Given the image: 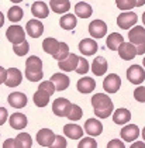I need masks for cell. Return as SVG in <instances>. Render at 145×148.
<instances>
[{"instance_id":"cell-1","label":"cell","mask_w":145,"mask_h":148,"mask_svg":"<svg viewBox=\"0 0 145 148\" xmlns=\"http://www.w3.org/2000/svg\"><path fill=\"white\" fill-rule=\"evenodd\" d=\"M92 106L94 109V114L99 119H107L114 110L111 99L104 93H96L92 96Z\"/></svg>"},{"instance_id":"cell-2","label":"cell","mask_w":145,"mask_h":148,"mask_svg":"<svg viewBox=\"0 0 145 148\" xmlns=\"http://www.w3.org/2000/svg\"><path fill=\"white\" fill-rule=\"evenodd\" d=\"M70 109H72V103L65 97H58L52 103V112L58 117H68Z\"/></svg>"},{"instance_id":"cell-3","label":"cell","mask_w":145,"mask_h":148,"mask_svg":"<svg viewBox=\"0 0 145 148\" xmlns=\"http://www.w3.org/2000/svg\"><path fill=\"white\" fill-rule=\"evenodd\" d=\"M127 79L133 85H141L145 80V69L140 65H131L127 69Z\"/></svg>"},{"instance_id":"cell-4","label":"cell","mask_w":145,"mask_h":148,"mask_svg":"<svg viewBox=\"0 0 145 148\" xmlns=\"http://www.w3.org/2000/svg\"><path fill=\"white\" fill-rule=\"evenodd\" d=\"M6 37L11 44H21L23 41H25V31L20 25H10L6 31Z\"/></svg>"},{"instance_id":"cell-5","label":"cell","mask_w":145,"mask_h":148,"mask_svg":"<svg viewBox=\"0 0 145 148\" xmlns=\"http://www.w3.org/2000/svg\"><path fill=\"white\" fill-rule=\"evenodd\" d=\"M137 21H138V17L133 12H124L117 17V25L123 30H128V28L134 27Z\"/></svg>"},{"instance_id":"cell-6","label":"cell","mask_w":145,"mask_h":148,"mask_svg":"<svg viewBox=\"0 0 145 148\" xmlns=\"http://www.w3.org/2000/svg\"><path fill=\"white\" fill-rule=\"evenodd\" d=\"M55 134L52 130L49 128H42L37 133V143L41 147H52L54 141H55Z\"/></svg>"},{"instance_id":"cell-7","label":"cell","mask_w":145,"mask_h":148,"mask_svg":"<svg viewBox=\"0 0 145 148\" xmlns=\"http://www.w3.org/2000/svg\"><path fill=\"white\" fill-rule=\"evenodd\" d=\"M121 86V79L118 75L116 73H110L106 76V79L103 80V89L107 93H116Z\"/></svg>"},{"instance_id":"cell-8","label":"cell","mask_w":145,"mask_h":148,"mask_svg":"<svg viewBox=\"0 0 145 148\" xmlns=\"http://www.w3.org/2000/svg\"><path fill=\"white\" fill-rule=\"evenodd\" d=\"M118 55L123 58L124 61H131L134 59L135 55H137V47L133 44V42H121L118 49H117Z\"/></svg>"},{"instance_id":"cell-9","label":"cell","mask_w":145,"mask_h":148,"mask_svg":"<svg viewBox=\"0 0 145 148\" xmlns=\"http://www.w3.org/2000/svg\"><path fill=\"white\" fill-rule=\"evenodd\" d=\"M78 64H79V57L75 55V54H69L65 59L58 61V66L64 72H72V71H75V69L78 68Z\"/></svg>"},{"instance_id":"cell-10","label":"cell","mask_w":145,"mask_h":148,"mask_svg":"<svg viewBox=\"0 0 145 148\" xmlns=\"http://www.w3.org/2000/svg\"><path fill=\"white\" fill-rule=\"evenodd\" d=\"M7 102H9V104H10L11 107H14V109H23V107L27 106L28 99H27V96H25L24 93H21V92H13V93L9 95Z\"/></svg>"},{"instance_id":"cell-11","label":"cell","mask_w":145,"mask_h":148,"mask_svg":"<svg viewBox=\"0 0 145 148\" xmlns=\"http://www.w3.org/2000/svg\"><path fill=\"white\" fill-rule=\"evenodd\" d=\"M25 30H27V34L30 35L31 38H38L44 33V24L41 23L38 18H33V20H30L27 23Z\"/></svg>"},{"instance_id":"cell-12","label":"cell","mask_w":145,"mask_h":148,"mask_svg":"<svg viewBox=\"0 0 145 148\" xmlns=\"http://www.w3.org/2000/svg\"><path fill=\"white\" fill-rule=\"evenodd\" d=\"M89 33L93 38H103L107 33V25L103 20H94L89 24Z\"/></svg>"},{"instance_id":"cell-13","label":"cell","mask_w":145,"mask_h":148,"mask_svg":"<svg viewBox=\"0 0 145 148\" xmlns=\"http://www.w3.org/2000/svg\"><path fill=\"white\" fill-rule=\"evenodd\" d=\"M128 40L134 45H140L145 42V28L141 25H135L128 31Z\"/></svg>"},{"instance_id":"cell-14","label":"cell","mask_w":145,"mask_h":148,"mask_svg":"<svg viewBox=\"0 0 145 148\" xmlns=\"http://www.w3.org/2000/svg\"><path fill=\"white\" fill-rule=\"evenodd\" d=\"M79 51L89 57V55H94V52L97 51V42L92 38H83L80 42H79Z\"/></svg>"},{"instance_id":"cell-15","label":"cell","mask_w":145,"mask_h":148,"mask_svg":"<svg viewBox=\"0 0 145 148\" xmlns=\"http://www.w3.org/2000/svg\"><path fill=\"white\" fill-rule=\"evenodd\" d=\"M85 131L92 137H97L103 133V124L97 119H89L85 123Z\"/></svg>"},{"instance_id":"cell-16","label":"cell","mask_w":145,"mask_h":148,"mask_svg":"<svg viewBox=\"0 0 145 148\" xmlns=\"http://www.w3.org/2000/svg\"><path fill=\"white\" fill-rule=\"evenodd\" d=\"M21 79H23V75L21 72L18 71L17 68H9L7 69V79H6V85L9 88H16L21 83Z\"/></svg>"},{"instance_id":"cell-17","label":"cell","mask_w":145,"mask_h":148,"mask_svg":"<svg viewBox=\"0 0 145 148\" xmlns=\"http://www.w3.org/2000/svg\"><path fill=\"white\" fill-rule=\"evenodd\" d=\"M78 90L80 93H83V95H86V93H92V92L94 90V88H96V82L93 78H90V76H83V78H80L78 80Z\"/></svg>"},{"instance_id":"cell-18","label":"cell","mask_w":145,"mask_h":148,"mask_svg":"<svg viewBox=\"0 0 145 148\" xmlns=\"http://www.w3.org/2000/svg\"><path fill=\"white\" fill-rule=\"evenodd\" d=\"M107 68H109V64H107L106 58H103V57L94 58V61L92 62V72L96 76H103L106 73Z\"/></svg>"},{"instance_id":"cell-19","label":"cell","mask_w":145,"mask_h":148,"mask_svg":"<svg viewBox=\"0 0 145 148\" xmlns=\"http://www.w3.org/2000/svg\"><path fill=\"white\" fill-rule=\"evenodd\" d=\"M121 138L124 141H135L137 137L140 136V128L135 124H128L121 128Z\"/></svg>"},{"instance_id":"cell-20","label":"cell","mask_w":145,"mask_h":148,"mask_svg":"<svg viewBox=\"0 0 145 148\" xmlns=\"http://www.w3.org/2000/svg\"><path fill=\"white\" fill-rule=\"evenodd\" d=\"M9 121H10L11 128H14V130H23V128L27 127V123H28L27 116H24L23 113L11 114L10 119H9Z\"/></svg>"},{"instance_id":"cell-21","label":"cell","mask_w":145,"mask_h":148,"mask_svg":"<svg viewBox=\"0 0 145 148\" xmlns=\"http://www.w3.org/2000/svg\"><path fill=\"white\" fill-rule=\"evenodd\" d=\"M131 120V113L128 109H124V107H120L117 109L114 113H113V121L116 124H125Z\"/></svg>"},{"instance_id":"cell-22","label":"cell","mask_w":145,"mask_h":148,"mask_svg":"<svg viewBox=\"0 0 145 148\" xmlns=\"http://www.w3.org/2000/svg\"><path fill=\"white\" fill-rule=\"evenodd\" d=\"M83 128L78 124H66L64 125V134L72 140H79L83 136Z\"/></svg>"},{"instance_id":"cell-23","label":"cell","mask_w":145,"mask_h":148,"mask_svg":"<svg viewBox=\"0 0 145 148\" xmlns=\"http://www.w3.org/2000/svg\"><path fill=\"white\" fill-rule=\"evenodd\" d=\"M31 13L37 18H45L49 14V9H48V6L45 4L44 1H35L31 6Z\"/></svg>"},{"instance_id":"cell-24","label":"cell","mask_w":145,"mask_h":148,"mask_svg":"<svg viewBox=\"0 0 145 148\" xmlns=\"http://www.w3.org/2000/svg\"><path fill=\"white\" fill-rule=\"evenodd\" d=\"M51 80L54 82L55 89L58 92L65 90V89H68V86H69V78H68L65 73H54Z\"/></svg>"},{"instance_id":"cell-25","label":"cell","mask_w":145,"mask_h":148,"mask_svg":"<svg viewBox=\"0 0 145 148\" xmlns=\"http://www.w3.org/2000/svg\"><path fill=\"white\" fill-rule=\"evenodd\" d=\"M49 7L54 13L62 14V13H66L70 9V1L69 0H51Z\"/></svg>"},{"instance_id":"cell-26","label":"cell","mask_w":145,"mask_h":148,"mask_svg":"<svg viewBox=\"0 0 145 148\" xmlns=\"http://www.w3.org/2000/svg\"><path fill=\"white\" fill-rule=\"evenodd\" d=\"M92 6H89L88 3H85V1H79L78 4L75 6V14H76V17H80V18H89L90 16H92Z\"/></svg>"},{"instance_id":"cell-27","label":"cell","mask_w":145,"mask_h":148,"mask_svg":"<svg viewBox=\"0 0 145 148\" xmlns=\"http://www.w3.org/2000/svg\"><path fill=\"white\" fill-rule=\"evenodd\" d=\"M76 23H78V17L73 14H65L59 20V25L64 30H73L76 27Z\"/></svg>"},{"instance_id":"cell-28","label":"cell","mask_w":145,"mask_h":148,"mask_svg":"<svg viewBox=\"0 0 145 148\" xmlns=\"http://www.w3.org/2000/svg\"><path fill=\"white\" fill-rule=\"evenodd\" d=\"M59 45H61V42L58 40H55V38H51V37L45 38L42 41V49L47 54H51V55H54L56 51L59 49Z\"/></svg>"},{"instance_id":"cell-29","label":"cell","mask_w":145,"mask_h":148,"mask_svg":"<svg viewBox=\"0 0 145 148\" xmlns=\"http://www.w3.org/2000/svg\"><path fill=\"white\" fill-rule=\"evenodd\" d=\"M49 97H51V95L48 92L42 90V89H38L34 93V103L38 107H45L49 103Z\"/></svg>"},{"instance_id":"cell-30","label":"cell","mask_w":145,"mask_h":148,"mask_svg":"<svg viewBox=\"0 0 145 148\" xmlns=\"http://www.w3.org/2000/svg\"><path fill=\"white\" fill-rule=\"evenodd\" d=\"M25 71H30V72H37V71H42V61L35 55L27 58L25 61Z\"/></svg>"},{"instance_id":"cell-31","label":"cell","mask_w":145,"mask_h":148,"mask_svg":"<svg viewBox=\"0 0 145 148\" xmlns=\"http://www.w3.org/2000/svg\"><path fill=\"white\" fill-rule=\"evenodd\" d=\"M121 42H124L123 35L117 34V33H111L107 37V40H106V45H107V48H110L111 51H117Z\"/></svg>"},{"instance_id":"cell-32","label":"cell","mask_w":145,"mask_h":148,"mask_svg":"<svg viewBox=\"0 0 145 148\" xmlns=\"http://www.w3.org/2000/svg\"><path fill=\"white\" fill-rule=\"evenodd\" d=\"M33 145L31 136L27 133H20L16 137V148H30Z\"/></svg>"},{"instance_id":"cell-33","label":"cell","mask_w":145,"mask_h":148,"mask_svg":"<svg viewBox=\"0 0 145 148\" xmlns=\"http://www.w3.org/2000/svg\"><path fill=\"white\" fill-rule=\"evenodd\" d=\"M7 17H9V20H10L11 23H17V21H20L23 17H24L23 9L21 7H18V6H13V7L9 9V12H7Z\"/></svg>"},{"instance_id":"cell-34","label":"cell","mask_w":145,"mask_h":148,"mask_svg":"<svg viewBox=\"0 0 145 148\" xmlns=\"http://www.w3.org/2000/svg\"><path fill=\"white\" fill-rule=\"evenodd\" d=\"M69 54H70V52H69V47H68V44H66V42H61L59 49L56 51L52 57L55 58L56 61H62V59H65Z\"/></svg>"},{"instance_id":"cell-35","label":"cell","mask_w":145,"mask_h":148,"mask_svg":"<svg viewBox=\"0 0 145 148\" xmlns=\"http://www.w3.org/2000/svg\"><path fill=\"white\" fill-rule=\"evenodd\" d=\"M28 49H30V44H28L27 41H23L21 44H14V45H13V51H14V54H16V55H18V57H24V55H27Z\"/></svg>"},{"instance_id":"cell-36","label":"cell","mask_w":145,"mask_h":148,"mask_svg":"<svg viewBox=\"0 0 145 148\" xmlns=\"http://www.w3.org/2000/svg\"><path fill=\"white\" fill-rule=\"evenodd\" d=\"M116 4L123 12H128L133 7H137V1L135 0H116Z\"/></svg>"},{"instance_id":"cell-37","label":"cell","mask_w":145,"mask_h":148,"mask_svg":"<svg viewBox=\"0 0 145 148\" xmlns=\"http://www.w3.org/2000/svg\"><path fill=\"white\" fill-rule=\"evenodd\" d=\"M82 116H83L82 109L79 107L78 104H72V109H70V112L68 114V119L72 120V121H76V120H80V119H82Z\"/></svg>"},{"instance_id":"cell-38","label":"cell","mask_w":145,"mask_h":148,"mask_svg":"<svg viewBox=\"0 0 145 148\" xmlns=\"http://www.w3.org/2000/svg\"><path fill=\"white\" fill-rule=\"evenodd\" d=\"M78 147L79 148H96L97 147V143L94 141V138H92V136L86 137V138L83 137V138L79 141Z\"/></svg>"},{"instance_id":"cell-39","label":"cell","mask_w":145,"mask_h":148,"mask_svg":"<svg viewBox=\"0 0 145 148\" xmlns=\"http://www.w3.org/2000/svg\"><path fill=\"white\" fill-rule=\"evenodd\" d=\"M75 71H76V73H79V75H85V73H88V71H89V62H88L85 58H79L78 68L75 69Z\"/></svg>"},{"instance_id":"cell-40","label":"cell","mask_w":145,"mask_h":148,"mask_svg":"<svg viewBox=\"0 0 145 148\" xmlns=\"http://www.w3.org/2000/svg\"><path fill=\"white\" fill-rule=\"evenodd\" d=\"M38 89H42V90L48 92L51 96L55 93V85H54V82L52 80H44V82H41V85H40V88Z\"/></svg>"},{"instance_id":"cell-41","label":"cell","mask_w":145,"mask_h":148,"mask_svg":"<svg viewBox=\"0 0 145 148\" xmlns=\"http://www.w3.org/2000/svg\"><path fill=\"white\" fill-rule=\"evenodd\" d=\"M44 73L42 71H37V72H30V71H25V78L30 80V82H38V80L42 79Z\"/></svg>"},{"instance_id":"cell-42","label":"cell","mask_w":145,"mask_h":148,"mask_svg":"<svg viewBox=\"0 0 145 148\" xmlns=\"http://www.w3.org/2000/svg\"><path fill=\"white\" fill-rule=\"evenodd\" d=\"M134 97L137 102L145 103V86H138L134 90Z\"/></svg>"},{"instance_id":"cell-43","label":"cell","mask_w":145,"mask_h":148,"mask_svg":"<svg viewBox=\"0 0 145 148\" xmlns=\"http://www.w3.org/2000/svg\"><path fill=\"white\" fill-rule=\"evenodd\" d=\"M52 147L54 148H65L66 147V140H65V137L56 136L55 141H54V144H52Z\"/></svg>"},{"instance_id":"cell-44","label":"cell","mask_w":145,"mask_h":148,"mask_svg":"<svg viewBox=\"0 0 145 148\" xmlns=\"http://www.w3.org/2000/svg\"><path fill=\"white\" fill-rule=\"evenodd\" d=\"M107 148H125V144L120 140H111L109 144H107Z\"/></svg>"},{"instance_id":"cell-45","label":"cell","mask_w":145,"mask_h":148,"mask_svg":"<svg viewBox=\"0 0 145 148\" xmlns=\"http://www.w3.org/2000/svg\"><path fill=\"white\" fill-rule=\"evenodd\" d=\"M7 119H9V113H7V110H6L4 107H0V125L4 124Z\"/></svg>"},{"instance_id":"cell-46","label":"cell","mask_w":145,"mask_h":148,"mask_svg":"<svg viewBox=\"0 0 145 148\" xmlns=\"http://www.w3.org/2000/svg\"><path fill=\"white\" fill-rule=\"evenodd\" d=\"M3 148H16V138H9L3 143Z\"/></svg>"},{"instance_id":"cell-47","label":"cell","mask_w":145,"mask_h":148,"mask_svg":"<svg viewBox=\"0 0 145 148\" xmlns=\"http://www.w3.org/2000/svg\"><path fill=\"white\" fill-rule=\"evenodd\" d=\"M7 79V69H4L3 66H0V85L4 83Z\"/></svg>"},{"instance_id":"cell-48","label":"cell","mask_w":145,"mask_h":148,"mask_svg":"<svg viewBox=\"0 0 145 148\" xmlns=\"http://www.w3.org/2000/svg\"><path fill=\"white\" fill-rule=\"evenodd\" d=\"M142 54H145V42L137 45V55H142Z\"/></svg>"},{"instance_id":"cell-49","label":"cell","mask_w":145,"mask_h":148,"mask_svg":"<svg viewBox=\"0 0 145 148\" xmlns=\"http://www.w3.org/2000/svg\"><path fill=\"white\" fill-rule=\"evenodd\" d=\"M131 148H145V143H134Z\"/></svg>"},{"instance_id":"cell-50","label":"cell","mask_w":145,"mask_h":148,"mask_svg":"<svg viewBox=\"0 0 145 148\" xmlns=\"http://www.w3.org/2000/svg\"><path fill=\"white\" fill-rule=\"evenodd\" d=\"M3 24H4V14L0 12V28L3 27Z\"/></svg>"},{"instance_id":"cell-51","label":"cell","mask_w":145,"mask_h":148,"mask_svg":"<svg viewBox=\"0 0 145 148\" xmlns=\"http://www.w3.org/2000/svg\"><path fill=\"white\" fill-rule=\"evenodd\" d=\"M135 1H137V7H141L145 4V0H135Z\"/></svg>"},{"instance_id":"cell-52","label":"cell","mask_w":145,"mask_h":148,"mask_svg":"<svg viewBox=\"0 0 145 148\" xmlns=\"http://www.w3.org/2000/svg\"><path fill=\"white\" fill-rule=\"evenodd\" d=\"M142 23H144V25H145V12H144V14H142Z\"/></svg>"},{"instance_id":"cell-53","label":"cell","mask_w":145,"mask_h":148,"mask_svg":"<svg viewBox=\"0 0 145 148\" xmlns=\"http://www.w3.org/2000/svg\"><path fill=\"white\" fill-rule=\"evenodd\" d=\"M142 138H144V141H145V127H144V130H142Z\"/></svg>"},{"instance_id":"cell-54","label":"cell","mask_w":145,"mask_h":148,"mask_svg":"<svg viewBox=\"0 0 145 148\" xmlns=\"http://www.w3.org/2000/svg\"><path fill=\"white\" fill-rule=\"evenodd\" d=\"M10 1H13V3H20V1H23V0H10Z\"/></svg>"},{"instance_id":"cell-55","label":"cell","mask_w":145,"mask_h":148,"mask_svg":"<svg viewBox=\"0 0 145 148\" xmlns=\"http://www.w3.org/2000/svg\"><path fill=\"white\" fill-rule=\"evenodd\" d=\"M142 64H144V68H145V58H144V61H142Z\"/></svg>"}]
</instances>
